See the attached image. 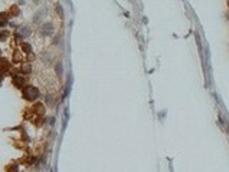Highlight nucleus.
<instances>
[{"mask_svg": "<svg viewBox=\"0 0 229 172\" xmlns=\"http://www.w3.org/2000/svg\"><path fill=\"white\" fill-rule=\"evenodd\" d=\"M23 95H25L26 99H29V101H35L36 98L39 96V90L36 89L35 86H28V87H25Z\"/></svg>", "mask_w": 229, "mask_h": 172, "instance_id": "obj_1", "label": "nucleus"}, {"mask_svg": "<svg viewBox=\"0 0 229 172\" xmlns=\"http://www.w3.org/2000/svg\"><path fill=\"white\" fill-rule=\"evenodd\" d=\"M52 27H53V26L51 24V23H48V24H43V27H42V29H43V33H45V34H51L53 32Z\"/></svg>", "mask_w": 229, "mask_h": 172, "instance_id": "obj_2", "label": "nucleus"}, {"mask_svg": "<svg viewBox=\"0 0 229 172\" xmlns=\"http://www.w3.org/2000/svg\"><path fill=\"white\" fill-rule=\"evenodd\" d=\"M15 83H16V86H22L23 85V78H15Z\"/></svg>", "mask_w": 229, "mask_h": 172, "instance_id": "obj_3", "label": "nucleus"}, {"mask_svg": "<svg viewBox=\"0 0 229 172\" xmlns=\"http://www.w3.org/2000/svg\"><path fill=\"white\" fill-rule=\"evenodd\" d=\"M56 10L59 12V16H61V17L64 16V12H62V7H61V4H58V6H56Z\"/></svg>", "mask_w": 229, "mask_h": 172, "instance_id": "obj_4", "label": "nucleus"}, {"mask_svg": "<svg viewBox=\"0 0 229 172\" xmlns=\"http://www.w3.org/2000/svg\"><path fill=\"white\" fill-rule=\"evenodd\" d=\"M22 70H25V72H29V70H30V66H29V65H23V66H22Z\"/></svg>", "mask_w": 229, "mask_h": 172, "instance_id": "obj_5", "label": "nucleus"}, {"mask_svg": "<svg viewBox=\"0 0 229 172\" xmlns=\"http://www.w3.org/2000/svg\"><path fill=\"white\" fill-rule=\"evenodd\" d=\"M23 49L26 52H30V46H29V45H23Z\"/></svg>", "mask_w": 229, "mask_h": 172, "instance_id": "obj_6", "label": "nucleus"}]
</instances>
